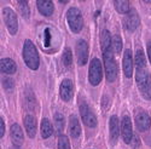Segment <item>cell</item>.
I'll list each match as a JSON object with an SVG mask.
<instances>
[{
  "instance_id": "cb8c5ba5",
  "label": "cell",
  "mask_w": 151,
  "mask_h": 149,
  "mask_svg": "<svg viewBox=\"0 0 151 149\" xmlns=\"http://www.w3.org/2000/svg\"><path fill=\"white\" fill-rule=\"evenodd\" d=\"M18 9H19V12H21V15L23 17H26L28 18L29 17V5H28V1H18L17 4Z\"/></svg>"
},
{
  "instance_id": "603a6c76",
  "label": "cell",
  "mask_w": 151,
  "mask_h": 149,
  "mask_svg": "<svg viewBox=\"0 0 151 149\" xmlns=\"http://www.w3.org/2000/svg\"><path fill=\"white\" fill-rule=\"evenodd\" d=\"M111 47H112V51H114L115 54H120L121 52V50H122V40L120 38V35H114V36H112Z\"/></svg>"
},
{
  "instance_id": "6da1fadb",
  "label": "cell",
  "mask_w": 151,
  "mask_h": 149,
  "mask_svg": "<svg viewBox=\"0 0 151 149\" xmlns=\"http://www.w3.org/2000/svg\"><path fill=\"white\" fill-rule=\"evenodd\" d=\"M23 58H24V62H26V64H27L30 69L36 70L37 68H39V64H40L39 55H37V51H36L35 45H34L30 40H26V41H24V46H23Z\"/></svg>"
},
{
  "instance_id": "52a82bcc",
  "label": "cell",
  "mask_w": 151,
  "mask_h": 149,
  "mask_svg": "<svg viewBox=\"0 0 151 149\" xmlns=\"http://www.w3.org/2000/svg\"><path fill=\"white\" fill-rule=\"evenodd\" d=\"M76 56H78V63L80 66H85L88 59V45L85 40H78L76 43Z\"/></svg>"
},
{
  "instance_id": "44dd1931",
  "label": "cell",
  "mask_w": 151,
  "mask_h": 149,
  "mask_svg": "<svg viewBox=\"0 0 151 149\" xmlns=\"http://www.w3.org/2000/svg\"><path fill=\"white\" fill-rule=\"evenodd\" d=\"M100 39H102V48L103 51H105L106 48H110V45H111V38H110V33L109 30L104 29L100 34Z\"/></svg>"
},
{
  "instance_id": "1f68e13d",
  "label": "cell",
  "mask_w": 151,
  "mask_h": 149,
  "mask_svg": "<svg viewBox=\"0 0 151 149\" xmlns=\"http://www.w3.org/2000/svg\"><path fill=\"white\" fill-rule=\"evenodd\" d=\"M147 55H149V59H150V62H151V41H150L149 45H147Z\"/></svg>"
},
{
  "instance_id": "e0dca14e",
  "label": "cell",
  "mask_w": 151,
  "mask_h": 149,
  "mask_svg": "<svg viewBox=\"0 0 151 149\" xmlns=\"http://www.w3.org/2000/svg\"><path fill=\"white\" fill-rule=\"evenodd\" d=\"M0 67H1V72L5 74H14L17 69L16 63L10 58H3L1 63H0Z\"/></svg>"
},
{
  "instance_id": "3957f363",
  "label": "cell",
  "mask_w": 151,
  "mask_h": 149,
  "mask_svg": "<svg viewBox=\"0 0 151 149\" xmlns=\"http://www.w3.org/2000/svg\"><path fill=\"white\" fill-rule=\"evenodd\" d=\"M67 21L70 29L74 33H79L81 32L82 27H83V18L81 12L76 9V7H71L68 10L67 12Z\"/></svg>"
},
{
  "instance_id": "d4e9b609",
  "label": "cell",
  "mask_w": 151,
  "mask_h": 149,
  "mask_svg": "<svg viewBox=\"0 0 151 149\" xmlns=\"http://www.w3.org/2000/svg\"><path fill=\"white\" fill-rule=\"evenodd\" d=\"M55 126L58 131H62L64 129V116L60 113H56L55 114Z\"/></svg>"
},
{
  "instance_id": "4dcf8cb0",
  "label": "cell",
  "mask_w": 151,
  "mask_h": 149,
  "mask_svg": "<svg viewBox=\"0 0 151 149\" xmlns=\"http://www.w3.org/2000/svg\"><path fill=\"white\" fill-rule=\"evenodd\" d=\"M45 35H46V39H45V46H48V45H50V33H48V29H46Z\"/></svg>"
},
{
  "instance_id": "8fae6325",
  "label": "cell",
  "mask_w": 151,
  "mask_h": 149,
  "mask_svg": "<svg viewBox=\"0 0 151 149\" xmlns=\"http://www.w3.org/2000/svg\"><path fill=\"white\" fill-rule=\"evenodd\" d=\"M135 124H137L138 130L144 132L150 127L151 119H150L147 113H145V111H140V113H138L137 116H135Z\"/></svg>"
},
{
  "instance_id": "2e32d148",
  "label": "cell",
  "mask_w": 151,
  "mask_h": 149,
  "mask_svg": "<svg viewBox=\"0 0 151 149\" xmlns=\"http://www.w3.org/2000/svg\"><path fill=\"white\" fill-rule=\"evenodd\" d=\"M69 132L71 135V137L78 138L81 135V127H80V122L78 118L75 115H71L69 119Z\"/></svg>"
},
{
  "instance_id": "ffe728a7",
  "label": "cell",
  "mask_w": 151,
  "mask_h": 149,
  "mask_svg": "<svg viewBox=\"0 0 151 149\" xmlns=\"http://www.w3.org/2000/svg\"><path fill=\"white\" fill-rule=\"evenodd\" d=\"M135 66H137V69L146 68V59H145V56H144V52H143L142 48L137 50V54H135Z\"/></svg>"
},
{
  "instance_id": "30bf717a",
  "label": "cell",
  "mask_w": 151,
  "mask_h": 149,
  "mask_svg": "<svg viewBox=\"0 0 151 149\" xmlns=\"http://www.w3.org/2000/svg\"><path fill=\"white\" fill-rule=\"evenodd\" d=\"M60 98L63 101H70L73 98V95H74V86H73V82L69 80V79H64L60 84Z\"/></svg>"
},
{
  "instance_id": "4fadbf2b",
  "label": "cell",
  "mask_w": 151,
  "mask_h": 149,
  "mask_svg": "<svg viewBox=\"0 0 151 149\" xmlns=\"http://www.w3.org/2000/svg\"><path fill=\"white\" fill-rule=\"evenodd\" d=\"M36 6L39 9L40 14L44 16H51L53 14V3L52 1H48V0H37L36 1Z\"/></svg>"
},
{
  "instance_id": "7c38bea8",
  "label": "cell",
  "mask_w": 151,
  "mask_h": 149,
  "mask_svg": "<svg viewBox=\"0 0 151 149\" xmlns=\"http://www.w3.org/2000/svg\"><path fill=\"white\" fill-rule=\"evenodd\" d=\"M123 73L127 78H131L133 74V58H132V51L127 48L123 55Z\"/></svg>"
},
{
  "instance_id": "277c9868",
  "label": "cell",
  "mask_w": 151,
  "mask_h": 149,
  "mask_svg": "<svg viewBox=\"0 0 151 149\" xmlns=\"http://www.w3.org/2000/svg\"><path fill=\"white\" fill-rule=\"evenodd\" d=\"M103 78V69L100 61L98 58H93L90 64V72H88V80L93 86H97Z\"/></svg>"
},
{
  "instance_id": "4316f807",
  "label": "cell",
  "mask_w": 151,
  "mask_h": 149,
  "mask_svg": "<svg viewBox=\"0 0 151 149\" xmlns=\"http://www.w3.org/2000/svg\"><path fill=\"white\" fill-rule=\"evenodd\" d=\"M58 149H70V143L67 136L60 135L58 138Z\"/></svg>"
},
{
  "instance_id": "7402d4cb",
  "label": "cell",
  "mask_w": 151,
  "mask_h": 149,
  "mask_svg": "<svg viewBox=\"0 0 151 149\" xmlns=\"http://www.w3.org/2000/svg\"><path fill=\"white\" fill-rule=\"evenodd\" d=\"M115 5V9L120 12V14H126V12H129V3L128 1H124V0H121V1H119V0H116V1L114 3Z\"/></svg>"
},
{
  "instance_id": "8992f818",
  "label": "cell",
  "mask_w": 151,
  "mask_h": 149,
  "mask_svg": "<svg viewBox=\"0 0 151 149\" xmlns=\"http://www.w3.org/2000/svg\"><path fill=\"white\" fill-rule=\"evenodd\" d=\"M80 114H81L82 121L85 122L86 126H88V127H96L97 126V118L86 103L80 104Z\"/></svg>"
},
{
  "instance_id": "9a60e30c",
  "label": "cell",
  "mask_w": 151,
  "mask_h": 149,
  "mask_svg": "<svg viewBox=\"0 0 151 149\" xmlns=\"http://www.w3.org/2000/svg\"><path fill=\"white\" fill-rule=\"evenodd\" d=\"M24 127L30 138L35 137L36 135V119L33 115H27L24 118Z\"/></svg>"
},
{
  "instance_id": "d6986e66",
  "label": "cell",
  "mask_w": 151,
  "mask_h": 149,
  "mask_svg": "<svg viewBox=\"0 0 151 149\" xmlns=\"http://www.w3.org/2000/svg\"><path fill=\"white\" fill-rule=\"evenodd\" d=\"M53 133V129L51 126V124L47 119H44L41 122V136L42 138H48Z\"/></svg>"
},
{
  "instance_id": "f1b7e54d",
  "label": "cell",
  "mask_w": 151,
  "mask_h": 149,
  "mask_svg": "<svg viewBox=\"0 0 151 149\" xmlns=\"http://www.w3.org/2000/svg\"><path fill=\"white\" fill-rule=\"evenodd\" d=\"M132 147L133 148H137V147H139V144H140V142H139V138L137 137V136H133V140H132Z\"/></svg>"
},
{
  "instance_id": "5b68a950",
  "label": "cell",
  "mask_w": 151,
  "mask_h": 149,
  "mask_svg": "<svg viewBox=\"0 0 151 149\" xmlns=\"http://www.w3.org/2000/svg\"><path fill=\"white\" fill-rule=\"evenodd\" d=\"M3 16H4V21H5V24H6L10 34L15 35L18 29V22H17L16 14L10 7H5L3 10Z\"/></svg>"
},
{
  "instance_id": "f546056e",
  "label": "cell",
  "mask_w": 151,
  "mask_h": 149,
  "mask_svg": "<svg viewBox=\"0 0 151 149\" xmlns=\"http://www.w3.org/2000/svg\"><path fill=\"white\" fill-rule=\"evenodd\" d=\"M4 132H5V124H4V120L1 118L0 119V137L4 136Z\"/></svg>"
},
{
  "instance_id": "ba28073f",
  "label": "cell",
  "mask_w": 151,
  "mask_h": 149,
  "mask_svg": "<svg viewBox=\"0 0 151 149\" xmlns=\"http://www.w3.org/2000/svg\"><path fill=\"white\" fill-rule=\"evenodd\" d=\"M123 26L128 32H134L137 29V27L139 26V16H138L137 11L134 9L129 10V12L127 14V16L123 20Z\"/></svg>"
},
{
  "instance_id": "ac0fdd59",
  "label": "cell",
  "mask_w": 151,
  "mask_h": 149,
  "mask_svg": "<svg viewBox=\"0 0 151 149\" xmlns=\"http://www.w3.org/2000/svg\"><path fill=\"white\" fill-rule=\"evenodd\" d=\"M119 132H120V127H119V118L116 115H112L110 118V136H111V141L115 142L119 137Z\"/></svg>"
},
{
  "instance_id": "83f0119b",
  "label": "cell",
  "mask_w": 151,
  "mask_h": 149,
  "mask_svg": "<svg viewBox=\"0 0 151 149\" xmlns=\"http://www.w3.org/2000/svg\"><path fill=\"white\" fill-rule=\"evenodd\" d=\"M62 59H63V63H64V66H65V67H70V66H71L73 56H71V51H70L69 48H65V51L63 52Z\"/></svg>"
},
{
  "instance_id": "d6a6232c",
  "label": "cell",
  "mask_w": 151,
  "mask_h": 149,
  "mask_svg": "<svg viewBox=\"0 0 151 149\" xmlns=\"http://www.w3.org/2000/svg\"><path fill=\"white\" fill-rule=\"evenodd\" d=\"M10 149H19V148H18V147H17V145H16V147H11V148H10Z\"/></svg>"
},
{
  "instance_id": "484cf974",
  "label": "cell",
  "mask_w": 151,
  "mask_h": 149,
  "mask_svg": "<svg viewBox=\"0 0 151 149\" xmlns=\"http://www.w3.org/2000/svg\"><path fill=\"white\" fill-rule=\"evenodd\" d=\"M139 89H140L142 95L145 97V99H151V79Z\"/></svg>"
},
{
  "instance_id": "9c48e42d",
  "label": "cell",
  "mask_w": 151,
  "mask_h": 149,
  "mask_svg": "<svg viewBox=\"0 0 151 149\" xmlns=\"http://www.w3.org/2000/svg\"><path fill=\"white\" fill-rule=\"evenodd\" d=\"M121 132H122V138L124 143H131L133 140V131H132V122L128 116H123L122 119Z\"/></svg>"
},
{
  "instance_id": "7a4b0ae2",
  "label": "cell",
  "mask_w": 151,
  "mask_h": 149,
  "mask_svg": "<svg viewBox=\"0 0 151 149\" xmlns=\"http://www.w3.org/2000/svg\"><path fill=\"white\" fill-rule=\"evenodd\" d=\"M103 57H104V67H105V74L108 81L112 82L115 81L117 77V64L114 58V51L111 48H106L103 51Z\"/></svg>"
},
{
  "instance_id": "5bb4252c",
  "label": "cell",
  "mask_w": 151,
  "mask_h": 149,
  "mask_svg": "<svg viewBox=\"0 0 151 149\" xmlns=\"http://www.w3.org/2000/svg\"><path fill=\"white\" fill-rule=\"evenodd\" d=\"M10 135H11L12 142H14L17 147L23 143V131H22V129H21V126L18 125V124H14V125L11 126Z\"/></svg>"
}]
</instances>
